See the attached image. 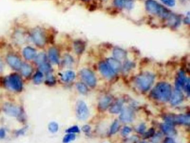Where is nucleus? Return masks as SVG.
<instances>
[{
  "label": "nucleus",
  "instance_id": "f257e3e1",
  "mask_svg": "<svg viewBox=\"0 0 190 143\" xmlns=\"http://www.w3.org/2000/svg\"><path fill=\"white\" fill-rule=\"evenodd\" d=\"M151 94L155 99L161 101H167L170 99L172 94L171 87L167 83H159L153 88Z\"/></svg>",
  "mask_w": 190,
  "mask_h": 143
},
{
  "label": "nucleus",
  "instance_id": "f03ea898",
  "mask_svg": "<svg viewBox=\"0 0 190 143\" xmlns=\"http://www.w3.org/2000/svg\"><path fill=\"white\" fill-rule=\"evenodd\" d=\"M147 11L155 15H158L162 18H169L170 12L163 6H161L154 0H147L146 2Z\"/></svg>",
  "mask_w": 190,
  "mask_h": 143
},
{
  "label": "nucleus",
  "instance_id": "7ed1b4c3",
  "mask_svg": "<svg viewBox=\"0 0 190 143\" xmlns=\"http://www.w3.org/2000/svg\"><path fill=\"white\" fill-rule=\"evenodd\" d=\"M155 79V76L151 73L146 72L138 76L136 79V85L140 90H148L152 86Z\"/></svg>",
  "mask_w": 190,
  "mask_h": 143
},
{
  "label": "nucleus",
  "instance_id": "20e7f679",
  "mask_svg": "<svg viewBox=\"0 0 190 143\" xmlns=\"http://www.w3.org/2000/svg\"><path fill=\"white\" fill-rule=\"evenodd\" d=\"M6 83L13 90L20 92L22 90L23 84L20 77L17 74H12L6 79Z\"/></svg>",
  "mask_w": 190,
  "mask_h": 143
},
{
  "label": "nucleus",
  "instance_id": "39448f33",
  "mask_svg": "<svg viewBox=\"0 0 190 143\" xmlns=\"http://www.w3.org/2000/svg\"><path fill=\"white\" fill-rule=\"evenodd\" d=\"M76 112L79 119L86 120L89 116V110L86 104L82 101L77 102L76 106Z\"/></svg>",
  "mask_w": 190,
  "mask_h": 143
},
{
  "label": "nucleus",
  "instance_id": "423d86ee",
  "mask_svg": "<svg viewBox=\"0 0 190 143\" xmlns=\"http://www.w3.org/2000/svg\"><path fill=\"white\" fill-rule=\"evenodd\" d=\"M32 40L37 46L43 47L46 44V37L43 32L39 29L35 30L32 33Z\"/></svg>",
  "mask_w": 190,
  "mask_h": 143
},
{
  "label": "nucleus",
  "instance_id": "0eeeda50",
  "mask_svg": "<svg viewBox=\"0 0 190 143\" xmlns=\"http://www.w3.org/2000/svg\"><path fill=\"white\" fill-rule=\"evenodd\" d=\"M81 75L84 81L90 87L95 86L97 82V79L94 74L92 71L87 69H83L81 70Z\"/></svg>",
  "mask_w": 190,
  "mask_h": 143
},
{
  "label": "nucleus",
  "instance_id": "6e6552de",
  "mask_svg": "<svg viewBox=\"0 0 190 143\" xmlns=\"http://www.w3.org/2000/svg\"><path fill=\"white\" fill-rule=\"evenodd\" d=\"M166 120L168 123L170 124L171 123H176L188 125L190 124V117L189 115H180L175 116H167Z\"/></svg>",
  "mask_w": 190,
  "mask_h": 143
},
{
  "label": "nucleus",
  "instance_id": "1a4fd4ad",
  "mask_svg": "<svg viewBox=\"0 0 190 143\" xmlns=\"http://www.w3.org/2000/svg\"><path fill=\"white\" fill-rule=\"evenodd\" d=\"M7 61L8 64L13 69L16 70L20 69L22 66V62L20 58L16 56L13 54H10L7 57Z\"/></svg>",
  "mask_w": 190,
  "mask_h": 143
},
{
  "label": "nucleus",
  "instance_id": "9d476101",
  "mask_svg": "<svg viewBox=\"0 0 190 143\" xmlns=\"http://www.w3.org/2000/svg\"><path fill=\"white\" fill-rule=\"evenodd\" d=\"M3 111L9 116L16 117L20 114V110L17 106L11 103H6L3 106Z\"/></svg>",
  "mask_w": 190,
  "mask_h": 143
},
{
  "label": "nucleus",
  "instance_id": "9b49d317",
  "mask_svg": "<svg viewBox=\"0 0 190 143\" xmlns=\"http://www.w3.org/2000/svg\"><path fill=\"white\" fill-rule=\"evenodd\" d=\"M99 70L103 76L111 78L115 75V72L112 70V69L109 66L105 63H101L99 64Z\"/></svg>",
  "mask_w": 190,
  "mask_h": 143
},
{
  "label": "nucleus",
  "instance_id": "f8f14e48",
  "mask_svg": "<svg viewBox=\"0 0 190 143\" xmlns=\"http://www.w3.org/2000/svg\"><path fill=\"white\" fill-rule=\"evenodd\" d=\"M133 112L130 108L125 107L122 111L120 119L124 123L130 122L133 120Z\"/></svg>",
  "mask_w": 190,
  "mask_h": 143
},
{
  "label": "nucleus",
  "instance_id": "ddd939ff",
  "mask_svg": "<svg viewBox=\"0 0 190 143\" xmlns=\"http://www.w3.org/2000/svg\"><path fill=\"white\" fill-rule=\"evenodd\" d=\"M183 99L184 96L181 91L176 90L173 92V94H171V96L170 97L171 103L173 105H176L181 102Z\"/></svg>",
  "mask_w": 190,
  "mask_h": 143
},
{
  "label": "nucleus",
  "instance_id": "4468645a",
  "mask_svg": "<svg viewBox=\"0 0 190 143\" xmlns=\"http://www.w3.org/2000/svg\"><path fill=\"white\" fill-rule=\"evenodd\" d=\"M187 79L184 75V72L181 71L178 74L177 78L176 79V90H181V89L184 88V85L187 81Z\"/></svg>",
  "mask_w": 190,
  "mask_h": 143
},
{
  "label": "nucleus",
  "instance_id": "2eb2a0df",
  "mask_svg": "<svg viewBox=\"0 0 190 143\" xmlns=\"http://www.w3.org/2000/svg\"><path fill=\"white\" fill-rule=\"evenodd\" d=\"M107 63L110 67L112 69L114 72H117L121 69V63L119 61L115 58H108L107 60Z\"/></svg>",
  "mask_w": 190,
  "mask_h": 143
},
{
  "label": "nucleus",
  "instance_id": "dca6fc26",
  "mask_svg": "<svg viewBox=\"0 0 190 143\" xmlns=\"http://www.w3.org/2000/svg\"><path fill=\"white\" fill-rule=\"evenodd\" d=\"M49 57L50 60L54 64H58L59 63V53L57 49L52 48L49 51Z\"/></svg>",
  "mask_w": 190,
  "mask_h": 143
},
{
  "label": "nucleus",
  "instance_id": "f3484780",
  "mask_svg": "<svg viewBox=\"0 0 190 143\" xmlns=\"http://www.w3.org/2000/svg\"><path fill=\"white\" fill-rule=\"evenodd\" d=\"M114 4L118 7L123 9H132L133 6L132 0H114Z\"/></svg>",
  "mask_w": 190,
  "mask_h": 143
},
{
  "label": "nucleus",
  "instance_id": "a211bd4d",
  "mask_svg": "<svg viewBox=\"0 0 190 143\" xmlns=\"http://www.w3.org/2000/svg\"><path fill=\"white\" fill-rule=\"evenodd\" d=\"M36 50L31 47H26L23 51V54L25 58L27 60H31L36 57Z\"/></svg>",
  "mask_w": 190,
  "mask_h": 143
},
{
  "label": "nucleus",
  "instance_id": "6ab92c4d",
  "mask_svg": "<svg viewBox=\"0 0 190 143\" xmlns=\"http://www.w3.org/2000/svg\"><path fill=\"white\" fill-rule=\"evenodd\" d=\"M113 56L118 61L123 60L126 58L127 54L124 50L119 48H115L113 50Z\"/></svg>",
  "mask_w": 190,
  "mask_h": 143
},
{
  "label": "nucleus",
  "instance_id": "aec40b11",
  "mask_svg": "<svg viewBox=\"0 0 190 143\" xmlns=\"http://www.w3.org/2000/svg\"><path fill=\"white\" fill-rule=\"evenodd\" d=\"M162 129L166 134L168 135H175L176 134L175 129L170 123H166L163 124L162 125Z\"/></svg>",
  "mask_w": 190,
  "mask_h": 143
},
{
  "label": "nucleus",
  "instance_id": "412c9836",
  "mask_svg": "<svg viewBox=\"0 0 190 143\" xmlns=\"http://www.w3.org/2000/svg\"><path fill=\"white\" fill-rule=\"evenodd\" d=\"M112 101V99L110 96H105L101 99L99 103V107L101 110H105L109 106Z\"/></svg>",
  "mask_w": 190,
  "mask_h": 143
},
{
  "label": "nucleus",
  "instance_id": "4be33fe9",
  "mask_svg": "<svg viewBox=\"0 0 190 143\" xmlns=\"http://www.w3.org/2000/svg\"><path fill=\"white\" fill-rule=\"evenodd\" d=\"M75 74L72 71H66L61 76V79L64 82H69L72 81L75 78Z\"/></svg>",
  "mask_w": 190,
  "mask_h": 143
},
{
  "label": "nucleus",
  "instance_id": "5701e85b",
  "mask_svg": "<svg viewBox=\"0 0 190 143\" xmlns=\"http://www.w3.org/2000/svg\"><path fill=\"white\" fill-rule=\"evenodd\" d=\"M122 102H121V101L115 102L110 108V112L112 114H118L122 109Z\"/></svg>",
  "mask_w": 190,
  "mask_h": 143
},
{
  "label": "nucleus",
  "instance_id": "b1692460",
  "mask_svg": "<svg viewBox=\"0 0 190 143\" xmlns=\"http://www.w3.org/2000/svg\"><path fill=\"white\" fill-rule=\"evenodd\" d=\"M20 69L21 70V73L23 74V75L25 77H29L30 76L32 72L31 67L29 64H23Z\"/></svg>",
  "mask_w": 190,
  "mask_h": 143
},
{
  "label": "nucleus",
  "instance_id": "393cba45",
  "mask_svg": "<svg viewBox=\"0 0 190 143\" xmlns=\"http://www.w3.org/2000/svg\"><path fill=\"white\" fill-rule=\"evenodd\" d=\"M43 73L41 71H39L37 73H36V74L34 76V78H33L34 82L35 84H37V85L40 84L43 81Z\"/></svg>",
  "mask_w": 190,
  "mask_h": 143
},
{
  "label": "nucleus",
  "instance_id": "a878e982",
  "mask_svg": "<svg viewBox=\"0 0 190 143\" xmlns=\"http://www.w3.org/2000/svg\"><path fill=\"white\" fill-rule=\"evenodd\" d=\"M46 56L44 53H40L35 58V61L38 64L41 65L46 62Z\"/></svg>",
  "mask_w": 190,
  "mask_h": 143
},
{
  "label": "nucleus",
  "instance_id": "bb28decb",
  "mask_svg": "<svg viewBox=\"0 0 190 143\" xmlns=\"http://www.w3.org/2000/svg\"><path fill=\"white\" fill-rule=\"evenodd\" d=\"M40 69L41 72H45L48 74L50 73V71L52 70V67L50 65L46 62L40 65Z\"/></svg>",
  "mask_w": 190,
  "mask_h": 143
},
{
  "label": "nucleus",
  "instance_id": "cd10ccee",
  "mask_svg": "<svg viewBox=\"0 0 190 143\" xmlns=\"http://www.w3.org/2000/svg\"><path fill=\"white\" fill-rule=\"evenodd\" d=\"M76 87L78 88V90L81 94H86L88 92V88L86 85L83 83H78L76 84Z\"/></svg>",
  "mask_w": 190,
  "mask_h": 143
},
{
  "label": "nucleus",
  "instance_id": "c85d7f7f",
  "mask_svg": "<svg viewBox=\"0 0 190 143\" xmlns=\"http://www.w3.org/2000/svg\"><path fill=\"white\" fill-rule=\"evenodd\" d=\"M48 128L50 132H52V133H55L58 132L59 130V126L57 123L55 122H52L49 124Z\"/></svg>",
  "mask_w": 190,
  "mask_h": 143
},
{
  "label": "nucleus",
  "instance_id": "c756f323",
  "mask_svg": "<svg viewBox=\"0 0 190 143\" xmlns=\"http://www.w3.org/2000/svg\"><path fill=\"white\" fill-rule=\"evenodd\" d=\"M75 135L72 133H69L68 134L66 135L63 138L64 143H68L72 140H75Z\"/></svg>",
  "mask_w": 190,
  "mask_h": 143
},
{
  "label": "nucleus",
  "instance_id": "7c9ffc66",
  "mask_svg": "<svg viewBox=\"0 0 190 143\" xmlns=\"http://www.w3.org/2000/svg\"><path fill=\"white\" fill-rule=\"evenodd\" d=\"M74 47L76 52L78 53H80L82 52L84 49V46L83 44L81 41H76L74 44Z\"/></svg>",
  "mask_w": 190,
  "mask_h": 143
},
{
  "label": "nucleus",
  "instance_id": "2f4dec72",
  "mask_svg": "<svg viewBox=\"0 0 190 143\" xmlns=\"http://www.w3.org/2000/svg\"><path fill=\"white\" fill-rule=\"evenodd\" d=\"M119 128V124L118 123V121H115L114 123L111 126L110 128V134H113L115 133L116 132H117L118 130V128Z\"/></svg>",
  "mask_w": 190,
  "mask_h": 143
},
{
  "label": "nucleus",
  "instance_id": "473e14b6",
  "mask_svg": "<svg viewBox=\"0 0 190 143\" xmlns=\"http://www.w3.org/2000/svg\"><path fill=\"white\" fill-rule=\"evenodd\" d=\"M55 82V78L53 77V76H52L51 74L49 73L47 77V78H46V83L49 85H54Z\"/></svg>",
  "mask_w": 190,
  "mask_h": 143
},
{
  "label": "nucleus",
  "instance_id": "72a5a7b5",
  "mask_svg": "<svg viewBox=\"0 0 190 143\" xmlns=\"http://www.w3.org/2000/svg\"><path fill=\"white\" fill-rule=\"evenodd\" d=\"M72 62H73V60H72V57L71 56H69V55H66L64 57V63L65 64L69 65H71L72 64Z\"/></svg>",
  "mask_w": 190,
  "mask_h": 143
},
{
  "label": "nucleus",
  "instance_id": "f704fd0d",
  "mask_svg": "<svg viewBox=\"0 0 190 143\" xmlns=\"http://www.w3.org/2000/svg\"><path fill=\"white\" fill-rule=\"evenodd\" d=\"M66 132H68V133H72V134H74V133H76V132H79V129L78 128V126H72L71 128L67 129Z\"/></svg>",
  "mask_w": 190,
  "mask_h": 143
},
{
  "label": "nucleus",
  "instance_id": "c9c22d12",
  "mask_svg": "<svg viewBox=\"0 0 190 143\" xmlns=\"http://www.w3.org/2000/svg\"><path fill=\"white\" fill-rule=\"evenodd\" d=\"M161 1L163 3L170 7H173L176 4L175 0H161Z\"/></svg>",
  "mask_w": 190,
  "mask_h": 143
},
{
  "label": "nucleus",
  "instance_id": "e433bc0d",
  "mask_svg": "<svg viewBox=\"0 0 190 143\" xmlns=\"http://www.w3.org/2000/svg\"><path fill=\"white\" fill-rule=\"evenodd\" d=\"M190 79H187V81H186L185 85H184V88L185 90L186 91V92L188 94V95H190Z\"/></svg>",
  "mask_w": 190,
  "mask_h": 143
},
{
  "label": "nucleus",
  "instance_id": "4c0bfd02",
  "mask_svg": "<svg viewBox=\"0 0 190 143\" xmlns=\"http://www.w3.org/2000/svg\"><path fill=\"white\" fill-rule=\"evenodd\" d=\"M131 132V128L129 127H125L122 131V133L124 135H127L129 134L130 132Z\"/></svg>",
  "mask_w": 190,
  "mask_h": 143
},
{
  "label": "nucleus",
  "instance_id": "58836bf2",
  "mask_svg": "<svg viewBox=\"0 0 190 143\" xmlns=\"http://www.w3.org/2000/svg\"><path fill=\"white\" fill-rule=\"evenodd\" d=\"M82 130L85 132H89L90 130V127L88 125L84 126L82 128Z\"/></svg>",
  "mask_w": 190,
  "mask_h": 143
},
{
  "label": "nucleus",
  "instance_id": "ea45409f",
  "mask_svg": "<svg viewBox=\"0 0 190 143\" xmlns=\"http://www.w3.org/2000/svg\"><path fill=\"white\" fill-rule=\"evenodd\" d=\"M164 143H175L174 140L171 137H167L164 140Z\"/></svg>",
  "mask_w": 190,
  "mask_h": 143
},
{
  "label": "nucleus",
  "instance_id": "a19ab883",
  "mask_svg": "<svg viewBox=\"0 0 190 143\" xmlns=\"http://www.w3.org/2000/svg\"><path fill=\"white\" fill-rule=\"evenodd\" d=\"M5 136V132L3 129H0V137L3 138Z\"/></svg>",
  "mask_w": 190,
  "mask_h": 143
},
{
  "label": "nucleus",
  "instance_id": "79ce46f5",
  "mask_svg": "<svg viewBox=\"0 0 190 143\" xmlns=\"http://www.w3.org/2000/svg\"><path fill=\"white\" fill-rule=\"evenodd\" d=\"M145 128H146L145 126H144V125H141L139 126V132H144Z\"/></svg>",
  "mask_w": 190,
  "mask_h": 143
},
{
  "label": "nucleus",
  "instance_id": "37998d69",
  "mask_svg": "<svg viewBox=\"0 0 190 143\" xmlns=\"http://www.w3.org/2000/svg\"><path fill=\"white\" fill-rule=\"evenodd\" d=\"M3 69V63L2 61L0 59V73L2 72Z\"/></svg>",
  "mask_w": 190,
  "mask_h": 143
},
{
  "label": "nucleus",
  "instance_id": "c03bdc74",
  "mask_svg": "<svg viewBox=\"0 0 190 143\" xmlns=\"http://www.w3.org/2000/svg\"></svg>",
  "mask_w": 190,
  "mask_h": 143
}]
</instances>
